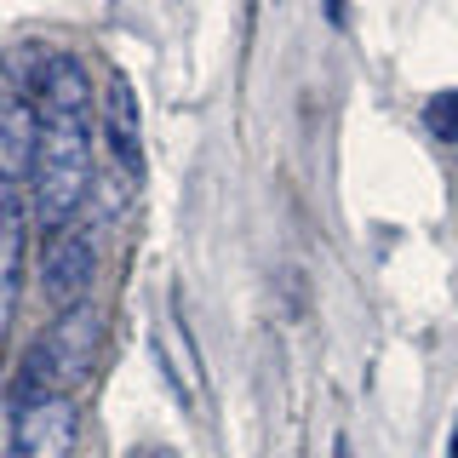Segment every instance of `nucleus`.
Listing matches in <instances>:
<instances>
[{
    "label": "nucleus",
    "instance_id": "obj_1",
    "mask_svg": "<svg viewBox=\"0 0 458 458\" xmlns=\"http://www.w3.org/2000/svg\"><path fill=\"white\" fill-rule=\"evenodd\" d=\"M40 114V143H35V224L40 229H69L75 212L92 195V109H35Z\"/></svg>",
    "mask_w": 458,
    "mask_h": 458
},
{
    "label": "nucleus",
    "instance_id": "obj_2",
    "mask_svg": "<svg viewBox=\"0 0 458 458\" xmlns=\"http://www.w3.org/2000/svg\"><path fill=\"white\" fill-rule=\"evenodd\" d=\"M98 321L92 304H75V310H57V321L47 327V338L29 350V372H23V390H52V395H69L75 384L92 372L98 361Z\"/></svg>",
    "mask_w": 458,
    "mask_h": 458
},
{
    "label": "nucleus",
    "instance_id": "obj_3",
    "mask_svg": "<svg viewBox=\"0 0 458 458\" xmlns=\"http://www.w3.org/2000/svg\"><path fill=\"white\" fill-rule=\"evenodd\" d=\"M81 436L75 419V401L52 395V390H23L18 401V419H12V447L18 458H69Z\"/></svg>",
    "mask_w": 458,
    "mask_h": 458
},
{
    "label": "nucleus",
    "instance_id": "obj_4",
    "mask_svg": "<svg viewBox=\"0 0 458 458\" xmlns=\"http://www.w3.org/2000/svg\"><path fill=\"white\" fill-rule=\"evenodd\" d=\"M92 276H98V247L86 229H57L47 241V264H40V286L57 310H75V304H92Z\"/></svg>",
    "mask_w": 458,
    "mask_h": 458
},
{
    "label": "nucleus",
    "instance_id": "obj_5",
    "mask_svg": "<svg viewBox=\"0 0 458 458\" xmlns=\"http://www.w3.org/2000/svg\"><path fill=\"white\" fill-rule=\"evenodd\" d=\"M23 241H29V218H23L18 183L0 178V361H6V338L23 298Z\"/></svg>",
    "mask_w": 458,
    "mask_h": 458
},
{
    "label": "nucleus",
    "instance_id": "obj_6",
    "mask_svg": "<svg viewBox=\"0 0 458 458\" xmlns=\"http://www.w3.org/2000/svg\"><path fill=\"white\" fill-rule=\"evenodd\" d=\"M104 143L114 155L126 183H143V114H138V92L126 86V75H109L104 92Z\"/></svg>",
    "mask_w": 458,
    "mask_h": 458
},
{
    "label": "nucleus",
    "instance_id": "obj_7",
    "mask_svg": "<svg viewBox=\"0 0 458 458\" xmlns=\"http://www.w3.org/2000/svg\"><path fill=\"white\" fill-rule=\"evenodd\" d=\"M35 143H40V114L23 92H0V178L23 183L35 172Z\"/></svg>",
    "mask_w": 458,
    "mask_h": 458
},
{
    "label": "nucleus",
    "instance_id": "obj_8",
    "mask_svg": "<svg viewBox=\"0 0 458 458\" xmlns=\"http://www.w3.org/2000/svg\"><path fill=\"white\" fill-rule=\"evenodd\" d=\"M424 126H429V138H441V143H458V86H453V92H436V98H429V109H424Z\"/></svg>",
    "mask_w": 458,
    "mask_h": 458
},
{
    "label": "nucleus",
    "instance_id": "obj_9",
    "mask_svg": "<svg viewBox=\"0 0 458 458\" xmlns=\"http://www.w3.org/2000/svg\"><path fill=\"white\" fill-rule=\"evenodd\" d=\"M126 458H178V453H172V447H132Z\"/></svg>",
    "mask_w": 458,
    "mask_h": 458
},
{
    "label": "nucleus",
    "instance_id": "obj_10",
    "mask_svg": "<svg viewBox=\"0 0 458 458\" xmlns=\"http://www.w3.org/2000/svg\"><path fill=\"white\" fill-rule=\"evenodd\" d=\"M327 18H333V23H344V0H327Z\"/></svg>",
    "mask_w": 458,
    "mask_h": 458
},
{
    "label": "nucleus",
    "instance_id": "obj_11",
    "mask_svg": "<svg viewBox=\"0 0 458 458\" xmlns=\"http://www.w3.org/2000/svg\"><path fill=\"white\" fill-rule=\"evenodd\" d=\"M453 458H458V424H453Z\"/></svg>",
    "mask_w": 458,
    "mask_h": 458
}]
</instances>
